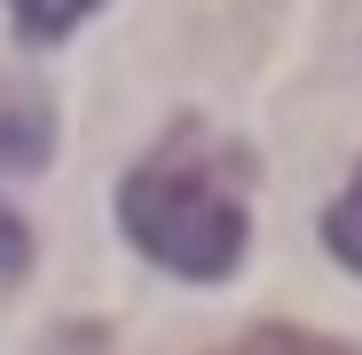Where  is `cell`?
I'll use <instances>...</instances> for the list:
<instances>
[{
	"mask_svg": "<svg viewBox=\"0 0 362 355\" xmlns=\"http://www.w3.org/2000/svg\"><path fill=\"white\" fill-rule=\"evenodd\" d=\"M323 245L346 261V269H362V166H354V182H346V198L323 213Z\"/></svg>",
	"mask_w": 362,
	"mask_h": 355,
	"instance_id": "5b68a950",
	"label": "cell"
},
{
	"mask_svg": "<svg viewBox=\"0 0 362 355\" xmlns=\"http://www.w3.org/2000/svg\"><path fill=\"white\" fill-rule=\"evenodd\" d=\"M47 142H55V118H47V95L40 87H0V166H47Z\"/></svg>",
	"mask_w": 362,
	"mask_h": 355,
	"instance_id": "7a4b0ae2",
	"label": "cell"
},
{
	"mask_svg": "<svg viewBox=\"0 0 362 355\" xmlns=\"http://www.w3.org/2000/svg\"><path fill=\"white\" fill-rule=\"evenodd\" d=\"M213 355H362V347L323 339V332H291V324H260V332L228 339V347H213Z\"/></svg>",
	"mask_w": 362,
	"mask_h": 355,
	"instance_id": "3957f363",
	"label": "cell"
},
{
	"mask_svg": "<svg viewBox=\"0 0 362 355\" xmlns=\"http://www.w3.org/2000/svg\"><path fill=\"white\" fill-rule=\"evenodd\" d=\"M118 229H127L158 269L221 284L236 261H245V245H252L245 158H236L228 142H213L205 127L165 135L127 182H118Z\"/></svg>",
	"mask_w": 362,
	"mask_h": 355,
	"instance_id": "6da1fadb",
	"label": "cell"
},
{
	"mask_svg": "<svg viewBox=\"0 0 362 355\" xmlns=\"http://www.w3.org/2000/svg\"><path fill=\"white\" fill-rule=\"evenodd\" d=\"M103 0H8V16L24 24V40H64L71 24H87Z\"/></svg>",
	"mask_w": 362,
	"mask_h": 355,
	"instance_id": "277c9868",
	"label": "cell"
},
{
	"mask_svg": "<svg viewBox=\"0 0 362 355\" xmlns=\"http://www.w3.org/2000/svg\"><path fill=\"white\" fill-rule=\"evenodd\" d=\"M24 253H32V237H24V221L0 205V276H16L24 269Z\"/></svg>",
	"mask_w": 362,
	"mask_h": 355,
	"instance_id": "8992f818",
	"label": "cell"
}]
</instances>
